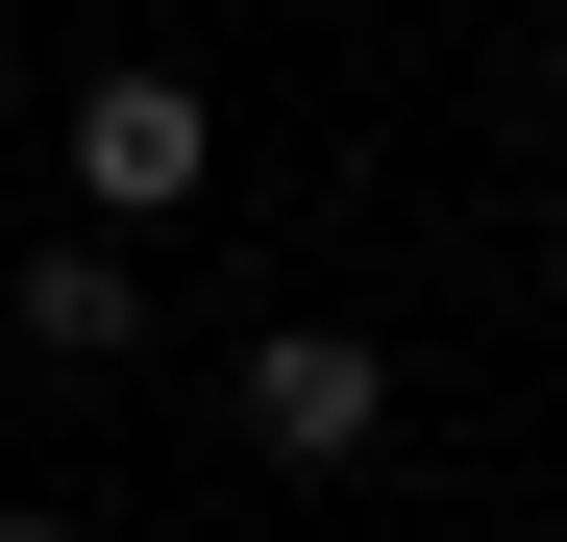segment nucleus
I'll use <instances>...</instances> for the list:
<instances>
[{
  "instance_id": "f257e3e1",
  "label": "nucleus",
  "mask_w": 567,
  "mask_h": 542,
  "mask_svg": "<svg viewBox=\"0 0 567 542\" xmlns=\"http://www.w3.org/2000/svg\"><path fill=\"white\" fill-rule=\"evenodd\" d=\"M198 173H223V100H198V74H74V198H100V222H173Z\"/></svg>"
},
{
  "instance_id": "f03ea898",
  "label": "nucleus",
  "mask_w": 567,
  "mask_h": 542,
  "mask_svg": "<svg viewBox=\"0 0 567 542\" xmlns=\"http://www.w3.org/2000/svg\"><path fill=\"white\" fill-rule=\"evenodd\" d=\"M370 419H395V371H370L346 321H271V345H247V444H271V469H346Z\"/></svg>"
},
{
  "instance_id": "7ed1b4c3",
  "label": "nucleus",
  "mask_w": 567,
  "mask_h": 542,
  "mask_svg": "<svg viewBox=\"0 0 567 542\" xmlns=\"http://www.w3.org/2000/svg\"><path fill=\"white\" fill-rule=\"evenodd\" d=\"M124 321H148V271H124V222H74V247H25V345H50V371H100Z\"/></svg>"
},
{
  "instance_id": "20e7f679",
  "label": "nucleus",
  "mask_w": 567,
  "mask_h": 542,
  "mask_svg": "<svg viewBox=\"0 0 567 542\" xmlns=\"http://www.w3.org/2000/svg\"><path fill=\"white\" fill-rule=\"evenodd\" d=\"M0 542H50V518H0Z\"/></svg>"
}]
</instances>
